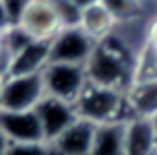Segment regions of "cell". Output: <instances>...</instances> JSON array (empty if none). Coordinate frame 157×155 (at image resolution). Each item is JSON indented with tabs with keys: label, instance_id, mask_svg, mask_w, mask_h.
Returning a JSON list of instances; mask_svg holds the SVG:
<instances>
[{
	"label": "cell",
	"instance_id": "cell-10",
	"mask_svg": "<svg viewBox=\"0 0 157 155\" xmlns=\"http://www.w3.org/2000/svg\"><path fill=\"white\" fill-rule=\"evenodd\" d=\"M126 155H153L157 151V132L151 118L134 116L124 128Z\"/></svg>",
	"mask_w": 157,
	"mask_h": 155
},
{
	"label": "cell",
	"instance_id": "cell-20",
	"mask_svg": "<svg viewBox=\"0 0 157 155\" xmlns=\"http://www.w3.org/2000/svg\"><path fill=\"white\" fill-rule=\"evenodd\" d=\"M146 43L151 47L153 51H157V17L149 23V27H147V41Z\"/></svg>",
	"mask_w": 157,
	"mask_h": 155
},
{
	"label": "cell",
	"instance_id": "cell-26",
	"mask_svg": "<svg viewBox=\"0 0 157 155\" xmlns=\"http://www.w3.org/2000/svg\"><path fill=\"white\" fill-rule=\"evenodd\" d=\"M151 120H153V126H155V132H157V116H155V118H151Z\"/></svg>",
	"mask_w": 157,
	"mask_h": 155
},
{
	"label": "cell",
	"instance_id": "cell-23",
	"mask_svg": "<svg viewBox=\"0 0 157 155\" xmlns=\"http://www.w3.org/2000/svg\"><path fill=\"white\" fill-rule=\"evenodd\" d=\"M8 147H10V142L4 136V132L0 130V155H6V153H8Z\"/></svg>",
	"mask_w": 157,
	"mask_h": 155
},
{
	"label": "cell",
	"instance_id": "cell-17",
	"mask_svg": "<svg viewBox=\"0 0 157 155\" xmlns=\"http://www.w3.org/2000/svg\"><path fill=\"white\" fill-rule=\"evenodd\" d=\"M6 155H54L51 144H10Z\"/></svg>",
	"mask_w": 157,
	"mask_h": 155
},
{
	"label": "cell",
	"instance_id": "cell-18",
	"mask_svg": "<svg viewBox=\"0 0 157 155\" xmlns=\"http://www.w3.org/2000/svg\"><path fill=\"white\" fill-rule=\"evenodd\" d=\"M29 2L31 0H4V8H6V14H8L10 25H20Z\"/></svg>",
	"mask_w": 157,
	"mask_h": 155
},
{
	"label": "cell",
	"instance_id": "cell-16",
	"mask_svg": "<svg viewBox=\"0 0 157 155\" xmlns=\"http://www.w3.org/2000/svg\"><path fill=\"white\" fill-rule=\"evenodd\" d=\"M56 14L60 17V23H62V29L66 27H80L82 21V10L72 2V0H51Z\"/></svg>",
	"mask_w": 157,
	"mask_h": 155
},
{
	"label": "cell",
	"instance_id": "cell-7",
	"mask_svg": "<svg viewBox=\"0 0 157 155\" xmlns=\"http://www.w3.org/2000/svg\"><path fill=\"white\" fill-rule=\"evenodd\" d=\"M35 112H37V116L41 120L47 144L54 142L60 134L66 132L80 118L76 107L72 103L60 101L56 97H51V95H45L41 99V103L35 107Z\"/></svg>",
	"mask_w": 157,
	"mask_h": 155
},
{
	"label": "cell",
	"instance_id": "cell-1",
	"mask_svg": "<svg viewBox=\"0 0 157 155\" xmlns=\"http://www.w3.org/2000/svg\"><path fill=\"white\" fill-rule=\"evenodd\" d=\"M138 58L132 47L118 35H109L99 41L86 64L87 80L93 85L126 91L136 78Z\"/></svg>",
	"mask_w": 157,
	"mask_h": 155
},
{
	"label": "cell",
	"instance_id": "cell-24",
	"mask_svg": "<svg viewBox=\"0 0 157 155\" xmlns=\"http://www.w3.org/2000/svg\"><path fill=\"white\" fill-rule=\"evenodd\" d=\"M147 47H149V45H147ZM149 49H151V47H149ZM151 56H153V64H155V72H157V51L151 49Z\"/></svg>",
	"mask_w": 157,
	"mask_h": 155
},
{
	"label": "cell",
	"instance_id": "cell-4",
	"mask_svg": "<svg viewBox=\"0 0 157 155\" xmlns=\"http://www.w3.org/2000/svg\"><path fill=\"white\" fill-rule=\"evenodd\" d=\"M47 95L43 72L39 74H27V76H8L4 80L2 89V101L0 111H35V107L41 103Z\"/></svg>",
	"mask_w": 157,
	"mask_h": 155
},
{
	"label": "cell",
	"instance_id": "cell-3",
	"mask_svg": "<svg viewBox=\"0 0 157 155\" xmlns=\"http://www.w3.org/2000/svg\"><path fill=\"white\" fill-rule=\"evenodd\" d=\"M43 81L47 95L72 105H76V101L80 99V95L89 83L86 66L60 64V62L47 64L43 70Z\"/></svg>",
	"mask_w": 157,
	"mask_h": 155
},
{
	"label": "cell",
	"instance_id": "cell-15",
	"mask_svg": "<svg viewBox=\"0 0 157 155\" xmlns=\"http://www.w3.org/2000/svg\"><path fill=\"white\" fill-rule=\"evenodd\" d=\"M117 23H128L144 14V0H101Z\"/></svg>",
	"mask_w": 157,
	"mask_h": 155
},
{
	"label": "cell",
	"instance_id": "cell-12",
	"mask_svg": "<svg viewBox=\"0 0 157 155\" xmlns=\"http://www.w3.org/2000/svg\"><path fill=\"white\" fill-rule=\"evenodd\" d=\"M51 60V41H31L23 51L12 58L10 76L39 74Z\"/></svg>",
	"mask_w": 157,
	"mask_h": 155
},
{
	"label": "cell",
	"instance_id": "cell-11",
	"mask_svg": "<svg viewBox=\"0 0 157 155\" xmlns=\"http://www.w3.org/2000/svg\"><path fill=\"white\" fill-rule=\"evenodd\" d=\"M126 101H128L132 118H155L157 116V78L136 80L126 89Z\"/></svg>",
	"mask_w": 157,
	"mask_h": 155
},
{
	"label": "cell",
	"instance_id": "cell-21",
	"mask_svg": "<svg viewBox=\"0 0 157 155\" xmlns=\"http://www.w3.org/2000/svg\"><path fill=\"white\" fill-rule=\"evenodd\" d=\"M10 20H8V14H6V8H4V0H0V33H4L6 29H10Z\"/></svg>",
	"mask_w": 157,
	"mask_h": 155
},
{
	"label": "cell",
	"instance_id": "cell-25",
	"mask_svg": "<svg viewBox=\"0 0 157 155\" xmlns=\"http://www.w3.org/2000/svg\"><path fill=\"white\" fill-rule=\"evenodd\" d=\"M4 80H6V78H0V101H2V89H4Z\"/></svg>",
	"mask_w": 157,
	"mask_h": 155
},
{
	"label": "cell",
	"instance_id": "cell-19",
	"mask_svg": "<svg viewBox=\"0 0 157 155\" xmlns=\"http://www.w3.org/2000/svg\"><path fill=\"white\" fill-rule=\"evenodd\" d=\"M10 66H12V55H10V51L6 49L4 35L0 33V78L10 76Z\"/></svg>",
	"mask_w": 157,
	"mask_h": 155
},
{
	"label": "cell",
	"instance_id": "cell-9",
	"mask_svg": "<svg viewBox=\"0 0 157 155\" xmlns=\"http://www.w3.org/2000/svg\"><path fill=\"white\" fill-rule=\"evenodd\" d=\"M95 130H97V124L78 118L66 132L51 142L54 155H91Z\"/></svg>",
	"mask_w": 157,
	"mask_h": 155
},
{
	"label": "cell",
	"instance_id": "cell-27",
	"mask_svg": "<svg viewBox=\"0 0 157 155\" xmlns=\"http://www.w3.org/2000/svg\"><path fill=\"white\" fill-rule=\"evenodd\" d=\"M153 155H157V151H155V153H153Z\"/></svg>",
	"mask_w": 157,
	"mask_h": 155
},
{
	"label": "cell",
	"instance_id": "cell-22",
	"mask_svg": "<svg viewBox=\"0 0 157 155\" xmlns=\"http://www.w3.org/2000/svg\"><path fill=\"white\" fill-rule=\"evenodd\" d=\"M80 10H86V8H89V6H93V4H99L101 0H72Z\"/></svg>",
	"mask_w": 157,
	"mask_h": 155
},
{
	"label": "cell",
	"instance_id": "cell-14",
	"mask_svg": "<svg viewBox=\"0 0 157 155\" xmlns=\"http://www.w3.org/2000/svg\"><path fill=\"white\" fill-rule=\"evenodd\" d=\"M124 128H126V122L99 124L97 130H95L91 155H126Z\"/></svg>",
	"mask_w": 157,
	"mask_h": 155
},
{
	"label": "cell",
	"instance_id": "cell-13",
	"mask_svg": "<svg viewBox=\"0 0 157 155\" xmlns=\"http://www.w3.org/2000/svg\"><path fill=\"white\" fill-rule=\"evenodd\" d=\"M117 25H118L117 20L111 16V12H109L101 2L89 6V8H86V10H82L80 29L83 33H87L95 43L107 39L109 35H113Z\"/></svg>",
	"mask_w": 157,
	"mask_h": 155
},
{
	"label": "cell",
	"instance_id": "cell-2",
	"mask_svg": "<svg viewBox=\"0 0 157 155\" xmlns=\"http://www.w3.org/2000/svg\"><path fill=\"white\" fill-rule=\"evenodd\" d=\"M74 107L80 118L97 126L109 122H126L132 118L128 101H126V91L93 85V83H87V87L83 89Z\"/></svg>",
	"mask_w": 157,
	"mask_h": 155
},
{
	"label": "cell",
	"instance_id": "cell-5",
	"mask_svg": "<svg viewBox=\"0 0 157 155\" xmlns=\"http://www.w3.org/2000/svg\"><path fill=\"white\" fill-rule=\"evenodd\" d=\"M95 41L80 27H66L51 41V60L60 64L86 66L95 49Z\"/></svg>",
	"mask_w": 157,
	"mask_h": 155
},
{
	"label": "cell",
	"instance_id": "cell-6",
	"mask_svg": "<svg viewBox=\"0 0 157 155\" xmlns=\"http://www.w3.org/2000/svg\"><path fill=\"white\" fill-rule=\"evenodd\" d=\"M20 27L33 41H52L62 31L60 17L51 0H31L20 21Z\"/></svg>",
	"mask_w": 157,
	"mask_h": 155
},
{
	"label": "cell",
	"instance_id": "cell-8",
	"mask_svg": "<svg viewBox=\"0 0 157 155\" xmlns=\"http://www.w3.org/2000/svg\"><path fill=\"white\" fill-rule=\"evenodd\" d=\"M0 130L10 144H41L45 132L35 111H0Z\"/></svg>",
	"mask_w": 157,
	"mask_h": 155
}]
</instances>
